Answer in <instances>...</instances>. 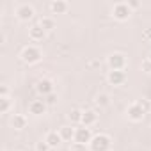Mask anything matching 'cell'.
Returning <instances> with one entry per match:
<instances>
[{"label": "cell", "instance_id": "10", "mask_svg": "<svg viewBox=\"0 0 151 151\" xmlns=\"http://www.w3.org/2000/svg\"><path fill=\"white\" fill-rule=\"evenodd\" d=\"M45 112H46L45 100H32L29 103V114H32V116H43Z\"/></svg>", "mask_w": 151, "mask_h": 151}, {"label": "cell", "instance_id": "19", "mask_svg": "<svg viewBox=\"0 0 151 151\" xmlns=\"http://www.w3.org/2000/svg\"><path fill=\"white\" fill-rule=\"evenodd\" d=\"M94 103H96L100 109H105V107H109V105H110V96H109L107 93H100V94H96Z\"/></svg>", "mask_w": 151, "mask_h": 151}, {"label": "cell", "instance_id": "6", "mask_svg": "<svg viewBox=\"0 0 151 151\" xmlns=\"http://www.w3.org/2000/svg\"><path fill=\"white\" fill-rule=\"evenodd\" d=\"M36 93H37L39 96H43V98L53 94V93H55V91H53V82H52L50 78H41V80H37V82H36Z\"/></svg>", "mask_w": 151, "mask_h": 151}, {"label": "cell", "instance_id": "3", "mask_svg": "<svg viewBox=\"0 0 151 151\" xmlns=\"http://www.w3.org/2000/svg\"><path fill=\"white\" fill-rule=\"evenodd\" d=\"M110 147H112V139L107 133H98L89 142L91 151H110Z\"/></svg>", "mask_w": 151, "mask_h": 151}, {"label": "cell", "instance_id": "23", "mask_svg": "<svg viewBox=\"0 0 151 151\" xmlns=\"http://www.w3.org/2000/svg\"><path fill=\"white\" fill-rule=\"evenodd\" d=\"M69 151H87V146L86 144H80V142H73Z\"/></svg>", "mask_w": 151, "mask_h": 151}, {"label": "cell", "instance_id": "12", "mask_svg": "<svg viewBox=\"0 0 151 151\" xmlns=\"http://www.w3.org/2000/svg\"><path fill=\"white\" fill-rule=\"evenodd\" d=\"M29 37L32 39V41H43L45 37H46V32L41 29V25L37 23V25H32L30 29H29Z\"/></svg>", "mask_w": 151, "mask_h": 151}, {"label": "cell", "instance_id": "28", "mask_svg": "<svg viewBox=\"0 0 151 151\" xmlns=\"http://www.w3.org/2000/svg\"><path fill=\"white\" fill-rule=\"evenodd\" d=\"M146 59H149V60H151V53H149V55H147V57H146Z\"/></svg>", "mask_w": 151, "mask_h": 151}, {"label": "cell", "instance_id": "14", "mask_svg": "<svg viewBox=\"0 0 151 151\" xmlns=\"http://www.w3.org/2000/svg\"><path fill=\"white\" fill-rule=\"evenodd\" d=\"M98 123V114L94 112V110H84V116H82V124L84 126H87V128H91L93 124H96Z\"/></svg>", "mask_w": 151, "mask_h": 151}, {"label": "cell", "instance_id": "8", "mask_svg": "<svg viewBox=\"0 0 151 151\" xmlns=\"http://www.w3.org/2000/svg\"><path fill=\"white\" fill-rule=\"evenodd\" d=\"M126 116H128V119H130V121H133V123H140V121L144 119L146 112L140 109V105H139V103H132V105L128 107V110H126Z\"/></svg>", "mask_w": 151, "mask_h": 151}, {"label": "cell", "instance_id": "24", "mask_svg": "<svg viewBox=\"0 0 151 151\" xmlns=\"http://www.w3.org/2000/svg\"><path fill=\"white\" fill-rule=\"evenodd\" d=\"M142 71H146V73H151V60L149 59H146V60H142Z\"/></svg>", "mask_w": 151, "mask_h": 151}, {"label": "cell", "instance_id": "11", "mask_svg": "<svg viewBox=\"0 0 151 151\" xmlns=\"http://www.w3.org/2000/svg\"><path fill=\"white\" fill-rule=\"evenodd\" d=\"M50 11H52V14H66L69 11V4L66 0H53L50 4Z\"/></svg>", "mask_w": 151, "mask_h": 151}, {"label": "cell", "instance_id": "1", "mask_svg": "<svg viewBox=\"0 0 151 151\" xmlns=\"http://www.w3.org/2000/svg\"><path fill=\"white\" fill-rule=\"evenodd\" d=\"M107 66L110 71H124L126 66H128V59L124 53L121 52H114L107 57Z\"/></svg>", "mask_w": 151, "mask_h": 151}, {"label": "cell", "instance_id": "18", "mask_svg": "<svg viewBox=\"0 0 151 151\" xmlns=\"http://www.w3.org/2000/svg\"><path fill=\"white\" fill-rule=\"evenodd\" d=\"M75 130L77 128H73V126H60L59 133H60L62 140H75Z\"/></svg>", "mask_w": 151, "mask_h": 151}, {"label": "cell", "instance_id": "4", "mask_svg": "<svg viewBox=\"0 0 151 151\" xmlns=\"http://www.w3.org/2000/svg\"><path fill=\"white\" fill-rule=\"evenodd\" d=\"M112 16H114V20H117V22H126V20L132 16V9H130L128 2H117V4L112 7Z\"/></svg>", "mask_w": 151, "mask_h": 151}, {"label": "cell", "instance_id": "25", "mask_svg": "<svg viewBox=\"0 0 151 151\" xmlns=\"http://www.w3.org/2000/svg\"><path fill=\"white\" fill-rule=\"evenodd\" d=\"M0 98H9V87L0 86Z\"/></svg>", "mask_w": 151, "mask_h": 151}, {"label": "cell", "instance_id": "13", "mask_svg": "<svg viewBox=\"0 0 151 151\" xmlns=\"http://www.w3.org/2000/svg\"><path fill=\"white\" fill-rule=\"evenodd\" d=\"M27 116H23V114H14L13 117H11V126L14 128V130H23V128H27Z\"/></svg>", "mask_w": 151, "mask_h": 151}, {"label": "cell", "instance_id": "9", "mask_svg": "<svg viewBox=\"0 0 151 151\" xmlns=\"http://www.w3.org/2000/svg\"><path fill=\"white\" fill-rule=\"evenodd\" d=\"M107 82L114 87H119L126 82V73L124 71H109L107 75Z\"/></svg>", "mask_w": 151, "mask_h": 151}, {"label": "cell", "instance_id": "17", "mask_svg": "<svg viewBox=\"0 0 151 151\" xmlns=\"http://www.w3.org/2000/svg\"><path fill=\"white\" fill-rule=\"evenodd\" d=\"M82 116H84V110H80V109H71V110L68 112V119H69V123H73V124L82 123Z\"/></svg>", "mask_w": 151, "mask_h": 151}, {"label": "cell", "instance_id": "7", "mask_svg": "<svg viewBox=\"0 0 151 151\" xmlns=\"http://www.w3.org/2000/svg\"><path fill=\"white\" fill-rule=\"evenodd\" d=\"M93 133H91V128H87V126H80V128H77L75 130V140L73 142H80V144H86V146H89V142L93 140Z\"/></svg>", "mask_w": 151, "mask_h": 151}, {"label": "cell", "instance_id": "2", "mask_svg": "<svg viewBox=\"0 0 151 151\" xmlns=\"http://www.w3.org/2000/svg\"><path fill=\"white\" fill-rule=\"evenodd\" d=\"M22 60L25 62V64H29V66H32V64H37L41 59H43V52L37 48V46H34V45H29V46H25L23 50H22Z\"/></svg>", "mask_w": 151, "mask_h": 151}, {"label": "cell", "instance_id": "5", "mask_svg": "<svg viewBox=\"0 0 151 151\" xmlns=\"http://www.w3.org/2000/svg\"><path fill=\"white\" fill-rule=\"evenodd\" d=\"M14 14H16V18H18L20 22H29V20L34 18L36 11H34V7L29 6V4H20V6H16Z\"/></svg>", "mask_w": 151, "mask_h": 151}, {"label": "cell", "instance_id": "22", "mask_svg": "<svg viewBox=\"0 0 151 151\" xmlns=\"http://www.w3.org/2000/svg\"><path fill=\"white\" fill-rule=\"evenodd\" d=\"M36 151H52V147L48 146L46 140H39V142L36 144Z\"/></svg>", "mask_w": 151, "mask_h": 151}, {"label": "cell", "instance_id": "26", "mask_svg": "<svg viewBox=\"0 0 151 151\" xmlns=\"http://www.w3.org/2000/svg\"><path fill=\"white\" fill-rule=\"evenodd\" d=\"M55 101H57V94H55V93L45 98V103H46V105H52V103H55Z\"/></svg>", "mask_w": 151, "mask_h": 151}, {"label": "cell", "instance_id": "16", "mask_svg": "<svg viewBox=\"0 0 151 151\" xmlns=\"http://www.w3.org/2000/svg\"><path fill=\"white\" fill-rule=\"evenodd\" d=\"M39 25L45 32H52L55 29V20H53V16H43L39 20Z\"/></svg>", "mask_w": 151, "mask_h": 151}, {"label": "cell", "instance_id": "20", "mask_svg": "<svg viewBox=\"0 0 151 151\" xmlns=\"http://www.w3.org/2000/svg\"><path fill=\"white\" fill-rule=\"evenodd\" d=\"M11 100L9 98H0V114H7L11 110Z\"/></svg>", "mask_w": 151, "mask_h": 151}, {"label": "cell", "instance_id": "21", "mask_svg": "<svg viewBox=\"0 0 151 151\" xmlns=\"http://www.w3.org/2000/svg\"><path fill=\"white\" fill-rule=\"evenodd\" d=\"M137 103L140 105V109H142V110H144L146 114H147V112L151 110V101H149V100H146V98H142V100H139Z\"/></svg>", "mask_w": 151, "mask_h": 151}, {"label": "cell", "instance_id": "15", "mask_svg": "<svg viewBox=\"0 0 151 151\" xmlns=\"http://www.w3.org/2000/svg\"><path fill=\"white\" fill-rule=\"evenodd\" d=\"M45 140L48 142V146H50L52 149H57V146L62 142V137H60L59 132H48L46 137H45Z\"/></svg>", "mask_w": 151, "mask_h": 151}, {"label": "cell", "instance_id": "29", "mask_svg": "<svg viewBox=\"0 0 151 151\" xmlns=\"http://www.w3.org/2000/svg\"><path fill=\"white\" fill-rule=\"evenodd\" d=\"M52 151H57V149H52Z\"/></svg>", "mask_w": 151, "mask_h": 151}, {"label": "cell", "instance_id": "27", "mask_svg": "<svg viewBox=\"0 0 151 151\" xmlns=\"http://www.w3.org/2000/svg\"><path fill=\"white\" fill-rule=\"evenodd\" d=\"M128 6H130V9L133 11V9H139V6H140V4L137 2V0H130V2H128Z\"/></svg>", "mask_w": 151, "mask_h": 151}]
</instances>
